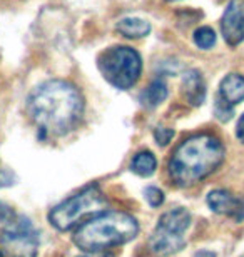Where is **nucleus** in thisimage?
Listing matches in <instances>:
<instances>
[{
    "mask_svg": "<svg viewBox=\"0 0 244 257\" xmlns=\"http://www.w3.org/2000/svg\"><path fill=\"white\" fill-rule=\"evenodd\" d=\"M144 197H146L150 207H159V205H162L164 202V194L157 187H147L146 191H144Z\"/></svg>",
    "mask_w": 244,
    "mask_h": 257,
    "instance_id": "nucleus-17",
    "label": "nucleus"
},
{
    "mask_svg": "<svg viewBox=\"0 0 244 257\" xmlns=\"http://www.w3.org/2000/svg\"><path fill=\"white\" fill-rule=\"evenodd\" d=\"M107 205V199L99 186L92 184L82 189L80 192L72 195L62 204L55 205L50 210L49 220L55 229L59 230H70L87 215L101 214Z\"/></svg>",
    "mask_w": 244,
    "mask_h": 257,
    "instance_id": "nucleus-4",
    "label": "nucleus"
},
{
    "mask_svg": "<svg viewBox=\"0 0 244 257\" xmlns=\"http://www.w3.org/2000/svg\"><path fill=\"white\" fill-rule=\"evenodd\" d=\"M0 220L4 222L0 244L9 257H35L39 249V234L32 222L14 210L0 209Z\"/></svg>",
    "mask_w": 244,
    "mask_h": 257,
    "instance_id": "nucleus-6",
    "label": "nucleus"
},
{
    "mask_svg": "<svg viewBox=\"0 0 244 257\" xmlns=\"http://www.w3.org/2000/svg\"><path fill=\"white\" fill-rule=\"evenodd\" d=\"M80 257H114L111 254H96V255H80Z\"/></svg>",
    "mask_w": 244,
    "mask_h": 257,
    "instance_id": "nucleus-22",
    "label": "nucleus"
},
{
    "mask_svg": "<svg viewBox=\"0 0 244 257\" xmlns=\"http://www.w3.org/2000/svg\"><path fill=\"white\" fill-rule=\"evenodd\" d=\"M222 37L231 47L244 40V0H231L221 19Z\"/></svg>",
    "mask_w": 244,
    "mask_h": 257,
    "instance_id": "nucleus-7",
    "label": "nucleus"
},
{
    "mask_svg": "<svg viewBox=\"0 0 244 257\" xmlns=\"http://www.w3.org/2000/svg\"><path fill=\"white\" fill-rule=\"evenodd\" d=\"M137 232L139 224L131 214L109 210L96 214L91 220L80 224L74 234V244L86 252H99L129 242Z\"/></svg>",
    "mask_w": 244,
    "mask_h": 257,
    "instance_id": "nucleus-3",
    "label": "nucleus"
},
{
    "mask_svg": "<svg viewBox=\"0 0 244 257\" xmlns=\"http://www.w3.org/2000/svg\"><path fill=\"white\" fill-rule=\"evenodd\" d=\"M207 205L212 212L221 215H229L237 220L244 219V200L234 197L224 189H216L207 194Z\"/></svg>",
    "mask_w": 244,
    "mask_h": 257,
    "instance_id": "nucleus-8",
    "label": "nucleus"
},
{
    "mask_svg": "<svg viewBox=\"0 0 244 257\" xmlns=\"http://www.w3.org/2000/svg\"><path fill=\"white\" fill-rule=\"evenodd\" d=\"M155 167H157V161H155V157L147 151L136 154L132 159V162H131L132 172H136L137 176H141V177L152 176V174L155 172Z\"/></svg>",
    "mask_w": 244,
    "mask_h": 257,
    "instance_id": "nucleus-15",
    "label": "nucleus"
},
{
    "mask_svg": "<svg viewBox=\"0 0 244 257\" xmlns=\"http://www.w3.org/2000/svg\"><path fill=\"white\" fill-rule=\"evenodd\" d=\"M97 67L109 84L116 89L127 90L141 77L142 60L136 50L124 45L109 47L99 55Z\"/></svg>",
    "mask_w": 244,
    "mask_h": 257,
    "instance_id": "nucleus-5",
    "label": "nucleus"
},
{
    "mask_svg": "<svg viewBox=\"0 0 244 257\" xmlns=\"http://www.w3.org/2000/svg\"><path fill=\"white\" fill-rule=\"evenodd\" d=\"M0 257H4V255H2V252H0Z\"/></svg>",
    "mask_w": 244,
    "mask_h": 257,
    "instance_id": "nucleus-23",
    "label": "nucleus"
},
{
    "mask_svg": "<svg viewBox=\"0 0 244 257\" xmlns=\"http://www.w3.org/2000/svg\"><path fill=\"white\" fill-rule=\"evenodd\" d=\"M222 104L234 109V105L244 100V77L239 74H229L221 80L217 99Z\"/></svg>",
    "mask_w": 244,
    "mask_h": 257,
    "instance_id": "nucleus-10",
    "label": "nucleus"
},
{
    "mask_svg": "<svg viewBox=\"0 0 244 257\" xmlns=\"http://www.w3.org/2000/svg\"><path fill=\"white\" fill-rule=\"evenodd\" d=\"M166 97H168V85H166V82L162 79H155L142 90L139 100H141V104L146 109H154L159 104H162Z\"/></svg>",
    "mask_w": 244,
    "mask_h": 257,
    "instance_id": "nucleus-13",
    "label": "nucleus"
},
{
    "mask_svg": "<svg viewBox=\"0 0 244 257\" xmlns=\"http://www.w3.org/2000/svg\"><path fill=\"white\" fill-rule=\"evenodd\" d=\"M154 137H155V141H157V144H160V146H168V144L173 141L174 131H173V128H168V127H159V128H155Z\"/></svg>",
    "mask_w": 244,
    "mask_h": 257,
    "instance_id": "nucleus-18",
    "label": "nucleus"
},
{
    "mask_svg": "<svg viewBox=\"0 0 244 257\" xmlns=\"http://www.w3.org/2000/svg\"><path fill=\"white\" fill-rule=\"evenodd\" d=\"M189 225H191V214L184 207L173 209L169 212L162 214L157 222L159 229L178 235H184L186 230L189 229Z\"/></svg>",
    "mask_w": 244,
    "mask_h": 257,
    "instance_id": "nucleus-12",
    "label": "nucleus"
},
{
    "mask_svg": "<svg viewBox=\"0 0 244 257\" xmlns=\"http://www.w3.org/2000/svg\"><path fill=\"white\" fill-rule=\"evenodd\" d=\"M169 2H174V0H169Z\"/></svg>",
    "mask_w": 244,
    "mask_h": 257,
    "instance_id": "nucleus-24",
    "label": "nucleus"
},
{
    "mask_svg": "<svg viewBox=\"0 0 244 257\" xmlns=\"http://www.w3.org/2000/svg\"><path fill=\"white\" fill-rule=\"evenodd\" d=\"M183 92L191 105L199 107L206 99V82L199 70H188L183 77Z\"/></svg>",
    "mask_w": 244,
    "mask_h": 257,
    "instance_id": "nucleus-11",
    "label": "nucleus"
},
{
    "mask_svg": "<svg viewBox=\"0 0 244 257\" xmlns=\"http://www.w3.org/2000/svg\"><path fill=\"white\" fill-rule=\"evenodd\" d=\"M194 42L199 49H211L216 44V34L209 27H201L194 32Z\"/></svg>",
    "mask_w": 244,
    "mask_h": 257,
    "instance_id": "nucleus-16",
    "label": "nucleus"
},
{
    "mask_svg": "<svg viewBox=\"0 0 244 257\" xmlns=\"http://www.w3.org/2000/svg\"><path fill=\"white\" fill-rule=\"evenodd\" d=\"M194 257H216V254L211 252V250H199Z\"/></svg>",
    "mask_w": 244,
    "mask_h": 257,
    "instance_id": "nucleus-21",
    "label": "nucleus"
},
{
    "mask_svg": "<svg viewBox=\"0 0 244 257\" xmlns=\"http://www.w3.org/2000/svg\"><path fill=\"white\" fill-rule=\"evenodd\" d=\"M10 184H14V176L9 171L0 167V187L10 186Z\"/></svg>",
    "mask_w": 244,
    "mask_h": 257,
    "instance_id": "nucleus-19",
    "label": "nucleus"
},
{
    "mask_svg": "<svg viewBox=\"0 0 244 257\" xmlns=\"http://www.w3.org/2000/svg\"><path fill=\"white\" fill-rule=\"evenodd\" d=\"M236 136L237 139L244 144V114L239 117V120H237V125H236Z\"/></svg>",
    "mask_w": 244,
    "mask_h": 257,
    "instance_id": "nucleus-20",
    "label": "nucleus"
},
{
    "mask_svg": "<svg viewBox=\"0 0 244 257\" xmlns=\"http://www.w3.org/2000/svg\"><path fill=\"white\" fill-rule=\"evenodd\" d=\"M224 147L219 139L199 134L181 142L169 161V174L176 186L191 187L222 164Z\"/></svg>",
    "mask_w": 244,
    "mask_h": 257,
    "instance_id": "nucleus-2",
    "label": "nucleus"
},
{
    "mask_svg": "<svg viewBox=\"0 0 244 257\" xmlns=\"http://www.w3.org/2000/svg\"><path fill=\"white\" fill-rule=\"evenodd\" d=\"M186 245V239L184 235H176L171 232H166L162 229H157L152 232L149 240V249L150 252L159 255V257H166L171 254L179 252Z\"/></svg>",
    "mask_w": 244,
    "mask_h": 257,
    "instance_id": "nucleus-9",
    "label": "nucleus"
},
{
    "mask_svg": "<svg viewBox=\"0 0 244 257\" xmlns=\"http://www.w3.org/2000/svg\"><path fill=\"white\" fill-rule=\"evenodd\" d=\"M27 112L40 131L64 136L82 119L84 100L80 92L69 82L49 80L30 94Z\"/></svg>",
    "mask_w": 244,
    "mask_h": 257,
    "instance_id": "nucleus-1",
    "label": "nucleus"
},
{
    "mask_svg": "<svg viewBox=\"0 0 244 257\" xmlns=\"http://www.w3.org/2000/svg\"><path fill=\"white\" fill-rule=\"evenodd\" d=\"M119 34H122L127 39H142L150 34V24L144 19L127 17L117 22Z\"/></svg>",
    "mask_w": 244,
    "mask_h": 257,
    "instance_id": "nucleus-14",
    "label": "nucleus"
}]
</instances>
